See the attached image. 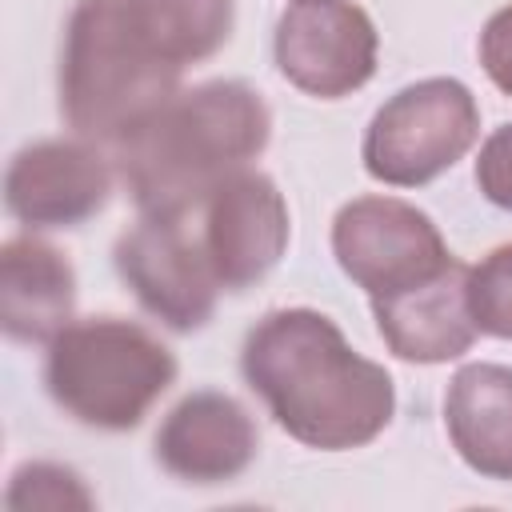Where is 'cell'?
Masks as SVG:
<instances>
[{"instance_id": "1", "label": "cell", "mask_w": 512, "mask_h": 512, "mask_svg": "<svg viewBox=\"0 0 512 512\" xmlns=\"http://www.w3.org/2000/svg\"><path fill=\"white\" fill-rule=\"evenodd\" d=\"M240 372L272 420L320 452L372 444L396 412L392 376L360 356L316 308H280L256 320Z\"/></svg>"}, {"instance_id": "2", "label": "cell", "mask_w": 512, "mask_h": 512, "mask_svg": "<svg viewBox=\"0 0 512 512\" xmlns=\"http://www.w3.org/2000/svg\"><path fill=\"white\" fill-rule=\"evenodd\" d=\"M272 136L264 96L240 80H208L164 100L116 144V172L148 216H188L216 184L244 172Z\"/></svg>"}, {"instance_id": "3", "label": "cell", "mask_w": 512, "mask_h": 512, "mask_svg": "<svg viewBox=\"0 0 512 512\" xmlns=\"http://www.w3.org/2000/svg\"><path fill=\"white\" fill-rule=\"evenodd\" d=\"M180 64L156 44L136 0H76L60 52V112L80 140L120 144L180 92Z\"/></svg>"}, {"instance_id": "4", "label": "cell", "mask_w": 512, "mask_h": 512, "mask_svg": "<svg viewBox=\"0 0 512 512\" xmlns=\"http://www.w3.org/2000/svg\"><path fill=\"white\" fill-rule=\"evenodd\" d=\"M172 380L176 356L136 320L88 316L48 340V396L72 420L100 432L136 428Z\"/></svg>"}, {"instance_id": "5", "label": "cell", "mask_w": 512, "mask_h": 512, "mask_svg": "<svg viewBox=\"0 0 512 512\" xmlns=\"http://www.w3.org/2000/svg\"><path fill=\"white\" fill-rule=\"evenodd\" d=\"M480 136L476 96L452 80L432 76L400 88L372 116L360 160L364 172L392 188H420L448 172Z\"/></svg>"}, {"instance_id": "6", "label": "cell", "mask_w": 512, "mask_h": 512, "mask_svg": "<svg viewBox=\"0 0 512 512\" xmlns=\"http://www.w3.org/2000/svg\"><path fill=\"white\" fill-rule=\"evenodd\" d=\"M116 272L144 312L172 332H196L212 320L220 280L188 216H148L116 240Z\"/></svg>"}, {"instance_id": "7", "label": "cell", "mask_w": 512, "mask_h": 512, "mask_svg": "<svg viewBox=\"0 0 512 512\" xmlns=\"http://www.w3.org/2000/svg\"><path fill=\"white\" fill-rule=\"evenodd\" d=\"M332 252L344 276L368 296L404 292L456 260L440 228L396 196H360L344 204L332 220Z\"/></svg>"}, {"instance_id": "8", "label": "cell", "mask_w": 512, "mask_h": 512, "mask_svg": "<svg viewBox=\"0 0 512 512\" xmlns=\"http://www.w3.org/2000/svg\"><path fill=\"white\" fill-rule=\"evenodd\" d=\"M276 68L308 96L340 100L376 72V24L352 0H296L276 24Z\"/></svg>"}, {"instance_id": "9", "label": "cell", "mask_w": 512, "mask_h": 512, "mask_svg": "<svg viewBox=\"0 0 512 512\" xmlns=\"http://www.w3.org/2000/svg\"><path fill=\"white\" fill-rule=\"evenodd\" d=\"M292 236L288 204L264 172H236L200 204V244L224 292H244L264 280Z\"/></svg>"}, {"instance_id": "10", "label": "cell", "mask_w": 512, "mask_h": 512, "mask_svg": "<svg viewBox=\"0 0 512 512\" xmlns=\"http://www.w3.org/2000/svg\"><path fill=\"white\" fill-rule=\"evenodd\" d=\"M112 196V164L92 140H36L4 172V204L24 228H76Z\"/></svg>"}, {"instance_id": "11", "label": "cell", "mask_w": 512, "mask_h": 512, "mask_svg": "<svg viewBox=\"0 0 512 512\" xmlns=\"http://www.w3.org/2000/svg\"><path fill=\"white\" fill-rule=\"evenodd\" d=\"M260 448L256 420L248 408L216 388L184 396L156 432V460L168 476L184 484H224L236 480Z\"/></svg>"}, {"instance_id": "12", "label": "cell", "mask_w": 512, "mask_h": 512, "mask_svg": "<svg viewBox=\"0 0 512 512\" xmlns=\"http://www.w3.org/2000/svg\"><path fill=\"white\" fill-rule=\"evenodd\" d=\"M372 316L388 352L408 364L456 360L480 332L468 308V264L460 260L404 292L372 296Z\"/></svg>"}, {"instance_id": "13", "label": "cell", "mask_w": 512, "mask_h": 512, "mask_svg": "<svg viewBox=\"0 0 512 512\" xmlns=\"http://www.w3.org/2000/svg\"><path fill=\"white\" fill-rule=\"evenodd\" d=\"M76 272L68 256L36 236L0 248V324L20 344H48L72 324Z\"/></svg>"}, {"instance_id": "14", "label": "cell", "mask_w": 512, "mask_h": 512, "mask_svg": "<svg viewBox=\"0 0 512 512\" xmlns=\"http://www.w3.org/2000/svg\"><path fill=\"white\" fill-rule=\"evenodd\" d=\"M444 424L472 472L512 480V368L464 364L448 384Z\"/></svg>"}, {"instance_id": "15", "label": "cell", "mask_w": 512, "mask_h": 512, "mask_svg": "<svg viewBox=\"0 0 512 512\" xmlns=\"http://www.w3.org/2000/svg\"><path fill=\"white\" fill-rule=\"evenodd\" d=\"M156 44L184 68L220 52L232 36L236 0H136Z\"/></svg>"}, {"instance_id": "16", "label": "cell", "mask_w": 512, "mask_h": 512, "mask_svg": "<svg viewBox=\"0 0 512 512\" xmlns=\"http://www.w3.org/2000/svg\"><path fill=\"white\" fill-rule=\"evenodd\" d=\"M468 308L484 336L512 340V244L492 248L468 268Z\"/></svg>"}, {"instance_id": "17", "label": "cell", "mask_w": 512, "mask_h": 512, "mask_svg": "<svg viewBox=\"0 0 512 512\" xmlns=\"http://www.w3.org/2000/svg\"><path fill=\"white\" fill-rule=\"evenodd\" d=\"M4 504L8 508H48V512H60V508H92V492L84 488V480L64 468V464H24L12 472V484L4 492Z\"/></svg>"}, {"instance_id": "18", "label": "cell", "mask_w": 512, "mask_h": 512, "mask_svg": "<svg viewBox=\"0 0 512 512\" xmlns=\"http://www.w3.org/2000/svg\"><path fill=\"white\" fill-rule=\"evenodd\" d=\"M476 184L488 204L512 212V124H500L476 156Z\"/></svg>"}, {"instance_id": "19", "label": "cell", "mask_w": 512, "mask_h": 512, "mask_svg": "<svg viewBox=\"0 0 512 512\" xmlns=\"http://www.w3.org/2000/svg\"><path fill=\"white\" fill-rule=\"evenodd\" d=\"M480 64L488 72V80L512 96V4H504L500 12L488 16L484 32H480Z\"/></svg>"}]
</instances>
